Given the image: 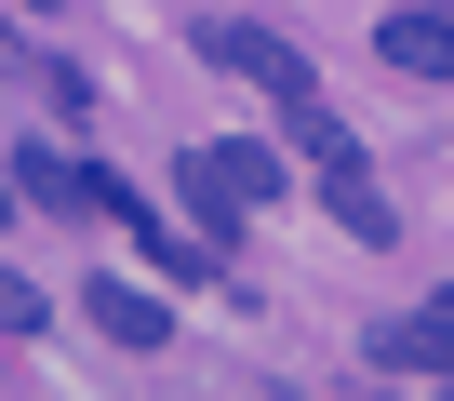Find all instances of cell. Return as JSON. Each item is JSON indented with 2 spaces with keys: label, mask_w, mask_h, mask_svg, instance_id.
Returning <instances> with one entry per match:
<instances>
[{
  "label": "cell",
  "mask_w": 454,
  "mask_h": 401,
  "mask_svg": "<svg viewBox=\"0 0 454 401\" xmlns=\"http://www.w3.org/2000/svg\"><path fill=\"white\" fill-rule=\"evenodd\" d=\"M174 187H187L200 241L227 255V241H241V228L268 215V200H281V161H268V147H187V161H174Z\"/></svg>",
  "instance_id": "obj_1"
},
{
  "label": "cell",
  "mask_w": 454,
  "mask_h": 401,
  "mask_svg": "<svg viewBox=\"0 0 454 401\" xmlns=\"http://www.w3.org/2000/svg\"><path fill=\"white\" fill-rule=\"evenodd\" d=\"M200 54H214V67H241V81H268V94H308V54H294L281 28H241V14H200Z\"/></svg>",
  "instance_id": "obj_2"
},
{
  "label": "cell",
  "mask_w": 454,
  "mask_h": 401,
  "mask_svg": "<svg viewBox=\"0 0 454 401\" xmlns=\"http://www.w3.org/2000/svg\"><path fill=\"white\" fill-rule=\"evenodd\" d=\"M374 54L401 81H454V14H427V0H414V14H374Z\"/></svg>",
  "instance_id": "obj_3"
},
{
  "label": "cell",
  "mask_w": 454,
  "mask_h": 401,
  "mask_svg": "<svg viewBox=\"0 0 454 401\" xmlns=\"http://www.w3.org/2000/svg\"><path fill=\"white\" fill-rule=\"evenodd\" d=\"M81 321H94L107 348H160V334H174V308H160L147 281H81Z\"/></svg>",
  "instance_id": "obj_4"
},
{
  "label": "cell",
  "mask_w": 454,
  "mask_h": 401,
  "mask_svg": "<svg viewBox=\"0 0 454 401\" xmlns=\"http://www.w3.org/2000/svg\"><path fill=\"white\" fill-rule=\"evenodd\" d=\"M321 200H334V228H348L361 255H387V241H401V215H387V187H374L361 161H321Z\"/></svg>",
  "instance_id": "obj_5"
},
{
  "label": "cell",
  "mask_w": 454,
  "mask_h": 401,
  "mask_svg": "<svg viewBox=\"0 0 454 401\" xmlns=\"http://www.w3.org/2000/svg\"><path fill=\"white\" fill-rule=\"evenodd\" d=\"M374 361H387V374H454V295H427L414 321H387Z\"/></svg>",
  "instance_id": "obj_6"
},
{
  "label": "cell",
  "mask_w": 454,
  "mask_h": 401,
  "mask_svg": "<svg viewBox=\"0 0 454 401\" xmlns=\"http://www.w3.org/2000/svg\"><path fill=\"white\" fill-rule=\"evenodd\" d=\"M14 187L41 200V215H107V200H94V174H81V161H54V147H27V161H14Z\"/></svg>",
  "instance_id": "obj_7"
},
{
  "label": "cell",
  "mask_w": 454,
  "mask_h": 401,
  "mask_svg": "<svg viewBox=\"0 0 454 401\" xmlns=\"http://www.w3.org/2000/svg\"><path fill=\"white\" fill-rule=\"evenodd\" d=\"M281 134H294V161H348V121L321 94H281Z\"/></svg>",
  "instance_id": "obj_8"
},
{
  "label": "cell",
  "mask_w": 454,
  "mask_h": 401,
  "mask_svg": "<svg viewBox=\"0 0 454 401\" xmlns=\"http://www.w3.org/2000/svg\"><path fill=\"white\" fill-rule=\"evenodd\" d=\"M0 334H41V281H14V268H0Z\"/></svg>",
  "instance_id": "obj_9"
},
{
  "label": "cell",
  "mask_w": 454,
  "mask_h": 401,
  "mask_svg": "<svg viewBox=\"0 0 454 401\" xmlns=\"http://www.w3.org/2000/svg\"><path fill=\"white\" fill-rule=\"evenodd\" d=\"M14 200H27V187H14V174H0V228H14Z\"/></svg>",
  "instance_id": "obj_10"
},
{
  "label": "cell",
  "mask_w": 454,
  "mask_h": 401,
  "mask_svg": "<svg viewBox=\"0 0 454 401\" xmlns=\"http://www.w3.org/2000/svg\"><path fill=\"white\" fill-rule=\"evenodd\" d=\"M27 14H54V0H27Z\"/></svg>",
  "instance_id": "obj_11"
}]
</instances>
